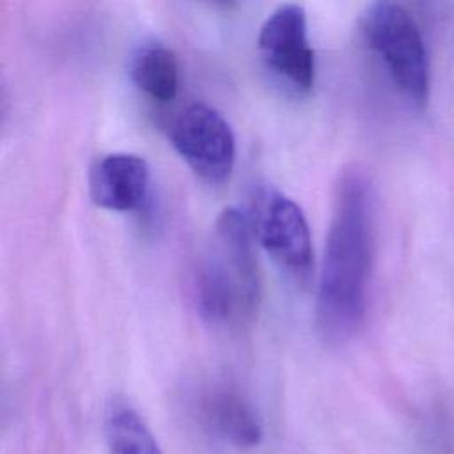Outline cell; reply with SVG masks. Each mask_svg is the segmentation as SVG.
I'll return each mask as SVG.
<instances>
[{
  "label": "cell",
  "mask_w": 454,
  "mask_h": 454,
  "mask_svg": "<svg viewBox=\"0 0 454 454\" xmlns=\"http://www.w3.org/2000/svg\"><path fill=\"white\" fill-rule=\"evenodd\" d=\"M374 254V206L365 172L351 165L339 176L317 286L316 321L330 342L356 333L367 309Z\"/></svg>",
  "instance_id": "obj_1"
},
{
  "label": "cell",
  "mask_w": 454,
  "mask_h": 454,
  "mask_svg": "<svg viewBox=\"0 0 454 454\" xmlns=\"http://www.w3.org/2000/svg\"><path fill=\"white\" fill-rule=\"evenodd\" d=\"M200 317L215 326H241L261 303V273L248 216L229 206L215 220L193 275Z\"/></svg>",
  "instance_id": "obj_2"
},
{
  "label": "cell",
  "mask_w": 454,
  "mask_h": 454,
  "mask_svg": "<svg viewBox=\"0 0 454 454\" xmlns=\"http://www.w3.org/2000/svg\"><path fill=\"white\" fill-rule=\"evenodd\" d=\"M369 48L383 62L394 87L415 108L429 98V60L419 25L395 2H374L362 14Z\"/></svg>",
  "instance_id": "obj_3"
},
{
  "label": "cell",
  "mask_w": 454,
  "mask_h": 454,
  "mask_svg": "<svg viewBox=\"0 0 454 454\" xmlns=\"http://www.w3.org/2000/svg\"><path fill=\"white\" fill-rule=\"evenodd\" d=\"M248 223L264 250L291 277L307 280L312 270V241L301 207L271 184L250 197Z\"/></svg>",
  "instance_id": "obj_4"
},
{
  "label": "cell",
  "mask_w": 454,
  "mask_h": 454,
  "mask_svg": "<svg viewBox=\"0 0 454 454\" xmlns=\"http://www.w3.org/2000/svg\"><path fill=\"white\" fill-rule=\"evenodd\" d=\"M168 138L200 179L211 184L229 179L236 160V138L218 110L206 103L188 105L172 119Z\"/></svg>",
  "instance_id": "obj_5"
},
{
  "label": "cell",
  "mask_w": 454,
  "mask_h": 454,
  "mask_svg": "<svg viewBox=\"0 0 454 454\" xmlns=\"http://www.w3.org/2000/svg\"><path fill=\"white\" fill-rule=\"evenodd\" d=\"M257 46L266 67L293 92L307 94L316 64L309 44L307 14L300 4H282L262 21Z\"/></svg>",
  "instance_id": "obj_6"
},
{
  "label": "cell",
  "mask_w": 454,
  "mask_h": 454,
  "mask_svg": "<svg viewBox=\"0 0 454 454\" xmlns=\"http://www.w3.org/2000/svg\"><path fill=\"white\" fill-rule=\"evenodd\" d=\"M149 177V165L140 154L112 153L90 172V197L110 211H135L147 197Z\"/></svg>",
  "instance_id": "obj_7"
},
{
  "label": "cell",
  "mask_w": 454,
  "mask_h": 454,
  "mask_svg": "<svg viewBox=\"0 0 454 454\" xmlns=\"http://www.w3.org/2000/svg\"><path fill=\"white\" fill-rule=\"evenodd\" d=\"M200 422L218 438L236 447H255L262 438V424L254 406L234 388L213 385L199 395Z\"/></svg>",
  "instance_id": "obj_8"
},
{
  "label": "cell",
  "mask_w": 454,
  "mask_h": 454,
  "mask_svg": "<svg viewBox=\"0 0 454 454\" xmlns=\"http://www.w3.org/2000/svg\"><path fill=\"white\" fill-rule=\"evenodd\" d=\"M129 76L151 99L170 101L176 98L179 85L177 57L163 43H142L131 55Z\"/></svg>",
  "instance_id": "obj_9"
},
{
  "label": "cell",
  "mask_w": 454,
  "mask_h": 454,
  "mask_svg": "<svg viewBox=\"0 0 454 454\" xmlns=\"http://www.w3.org/2000/svg\"><path fill=\"white\" fill-rule=\"evenodd\" d=\"M105 434L110 454H161L140 413L124 399H114L106 406Z\"/></svg>",
  "instance_id": "obj_10"
}]
</instances>
